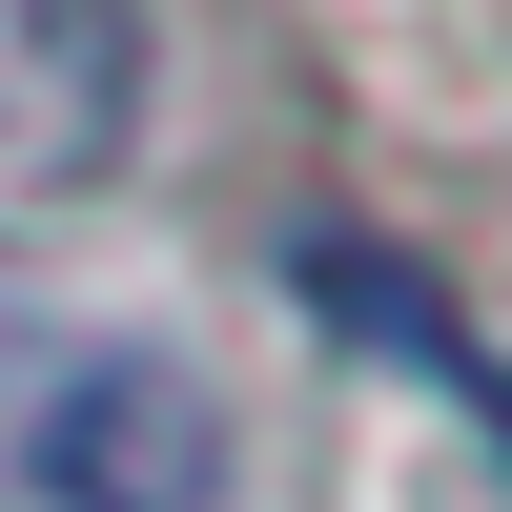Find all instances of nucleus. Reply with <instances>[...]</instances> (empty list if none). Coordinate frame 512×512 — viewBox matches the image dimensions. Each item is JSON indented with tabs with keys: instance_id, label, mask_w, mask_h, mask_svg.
<instances>
[{
	"instance_id": "1",
	"label": "nucleus",
	"mask_w": 512,
	"mask_h": 512,
	"mask_svg": "<svg viewBox=\"0 0 512 512\" xmlns=\"http://www.w3.org/2000/svg\"><path fill=\"white\" fill-rule=\"evenodd\" d=\"M0 492L21 512H226V390L144 328L0 308Z\"/></svg>"
},
{
	"instance_id": "2",
	"label": "nucleus",
	"mask_w": 512,
	"mask_h": 512,
	"mask_svg": "<svg viewBox=\"0 0 512 512\" xmlns=\"http://www.w3.org/2000/svg\"><path fill=\"white\" fill-rule=\"evenodd\" d=\"M144 164V0H0V226H62Z\"/></svg>"
}]
</instances>
